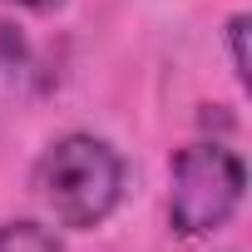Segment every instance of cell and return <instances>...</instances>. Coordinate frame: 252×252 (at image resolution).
Returning <instances> with one entry per match:
<instances>
[{
  "label": "cell",
  "mask_w": 252,
  "mask_h": 252,
  "mask_svg": "<svg viewBox=\"0 0 252 252\" xmlns=\"http://www.w3.org/2000/svg\"><path fill=\"white\" fill-rule=\"evenodd\" d=\"M124 154L99 134H64L55 139L35 163V193L50 208V218L69 232H94L109 222V213L124 198Z\"/></svg>",
  "instance_id": "cell-1"
},
{
  "label": "cell",
  "mask_w": 252,
  "mask_h": 252,
  "mask_svg": "<svg viewBox=\"0 0 252 252\" xmlns=\"http://www.w3.org/2000/svg\"><path fill=\"white\" fill-rule=\"evenodd\" d=\"M247 193V163L237 149L203 139L178 149L168 168V227L178 237H213L232 222Z\"/></svg>",
  "instance_id": "cell-2"
},
{
  "label": "cell",
  "mask_w": 252,
  "mask_h": 252,
  "mask_svg": "<svg viewBox=\"0 0 252 252\" xmlns=\"http://www.w3.org/2000/svg\"><path fill=\"white\" fill-rule=\"evenodd\" d=\"M0 252H64V242L35 218H10L0 222Z\"/></svg>",
  "instance_id": "cell-3"
},
{
  "label": "cell",
  "mask_w": 252,
  "mask_h": 252,
  "mask_svg": "<svg viewBox=\"0 0 252 252\" xmlns=\"http://www.w3.org/2000/svg\"><path fill=\"white\" fill-rule=\"evenodd\" d=\"M222 35H227V55H232V79L247 89V15L237 10V15L227 20V30H222Z\"/></svg>",
  "instance_id": "cell-4"
},
{
  "label": "cell",
  "mask_w": 252,
  "mask_h": 252,
  "mask_svg": "<svg viewBox=\"0 0 252 252\" xmlns=\"http://www.w3.org/2000/svg\"><path fill=\"white\" fill-rule=\"evenodd\" d=\"M5 5H20V10H55L64 0H5Z\"/></svg>",
  "instance_id": "cell-5"
}]
</instances>
